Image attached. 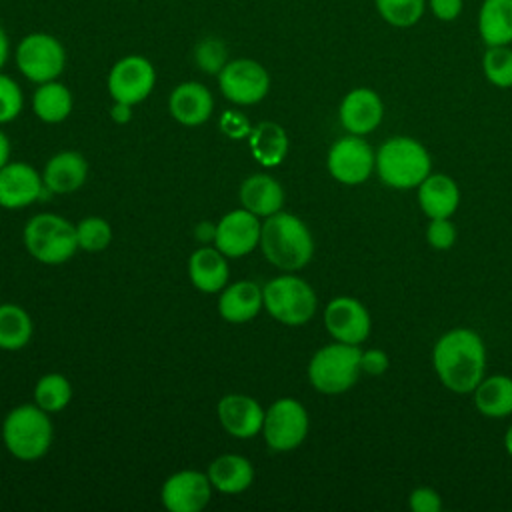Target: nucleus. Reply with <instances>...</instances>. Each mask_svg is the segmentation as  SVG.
Masks as SVG:
<instances>
[{"label": "nucleus", "instance_id": "36", "mask_svg": "<svg viewBox=\"0 0 512 512\" xmlns=\"http://www.w3.org/2000/svg\"><path fill=\"white\" fill-rule=\"evenodd\" d=\"M24 104L22 90L16 80L6 74H0V124L14 120Z\"/></svg>", "mask_w": 512, "mask_h": 512}, {"label": "nucleus", "instance_id": "34", "mask_svg": "<svg viewBox=\"0 0 512 512\" xmlns=\"http://www.w3.org/2000/svg\"><path fill=\"white\" fill-rule=\"evenodd\" d=\"M76 240H78V248L82 250H88V252L104 250L112 240L110 224L98 216L84 218L76 224Z\"/></svg>", "mask_w": 512, "mask_h": 512}, {"label": "nucleus", "instance_id": "15", "mask_svg": "<svg viewBox=\"0 0 512 512\" xmlns=\"http://www.w3.org/2000/svg\"><path fill=\"white\" fill-rule=\"evenodd\" d=\"M212 494L208 474L196 470H180L172 474L160 490V500L170 512H200Z\"/></svg>", "mask_w": 512, "mask_h": 512}, {"label": "nucleus", "instance_id": "4", "mask_svg": "<svg viewBox=\"0 0 512 512\" xmlns=\"http://www.w3.org/2000/svg\"><path fill=\"white\" fill-rule=\"evenodd\" d=\"M52 422L38 404H22L8 412L2 422V440L18 460H36L52 444Z\"/></svg>", "mask_w": 512, "mask_h": 512}, {"label": "nucleus", "instance_id": "11", "mask_svg": "<svg viewBox=\"0 0 512 512\" xmlns=\"http://www.w3.org/2000/svg\"><path fill=\"white\" fill-rule=\"evenodd\" d=\"M326 166L334 180L346 186H356L370 178L376 168V154L362 136L348 134L332 144Z\"/></svg>", "mask_w": 512, "mask_h": 512}, {"label": "nucleus", "instance_id": "29", "mask_svg": "<svg viewBox=\"0 0 512 512\" xmlns=\"http://www.w3.org/2000/svg\"><path fill=\"white\" fill-rule=\"evenodd\" d=\"M32 110L42 122H62L72 112V92L58 80L38 84L32 96Z\"/></svg>", "mask_w": 512, "mask_h": 512}, {"label": "nucleus", "instance_id": "7", "mask_svg": "<svg viewBox=\"0 0 512 512\" xmlns=\"http://www.w3.org/2000/svg\"><path fill=\"white\" fill-rule=\"evenodd\" d=\"M262 296L268 314L286 326H302L312 320L316 312V294L312 286L294 274L272 278L264 286Z\"/></svg>", "mask_w": 512, "mask_h": 512}, {"label": "nucleus", "instance_id": "30", "mask_svg": "<svg viewBox=\"0 0 512 512\" xmlns=\"http://www.w3.org/2000/svg\"><path fill=\"white\" fill-rule=\"evenodd\" d=\"M32 336V320L18 304H0V348L20 350Z\"/></svg>", "mask_w": 512, "mask_h": 512}, {"label": "nucleus", "instance_id": "33", "mask_svg": "<svg viewBox=\"0 0 512 512\" xmlns=\"http://www.w3.org/2000/svg\"><path fill=\"white\" fill-rule=\"evenodd\" d=\"M482 72L496 88H512V44L486 46L482 56Z\"/></svg>", "mask_w": 512, "mask_h": 512}, {"label": "nucleus", "instance_id": "23", "mask_svg": "<svg viewBox=\"0 0 512 512\" xmlns=\"http://www.w3.org/2000/svg\"><path fill=\"white\" fill-rule=\"evenodd\" d=\"M240 202L256 216H272L282 210L284 190L268 174H252L240 186Z\"/></svg>", "mask_w": 512, "mask_h": 512}, {"label": "nucleus", "instance_id": "38", "mask_svg": "<svg viewBox=\"0 0 512 512\" xmlns=\"http://www.w3.org/2000/svg\"><path fill=\"white\" fill-rule=\"evenodd\" d=\"M408 506L412 512H440L442 498L430 486H418L408 496Z\"/></svg>", "mask_w": 512, "mask_h": 512}, {"label": "nucleus", "instance_id": "3", "mask_svg": "<svg viewBox=\"0 0 512 512\" xmlns=\"http://www.w3.org/2000/svg\"><path fill=\"white\" fill-rule=\"evenodd\" d=\"M376 172L386 186L410 190L432 172V158L416 138L392 136L376 152Z\"/></svg>", "mask_w": 512, "mask_h": 512}, {"label": "nucleus", "instance_id": "39", "mask_svg": "<svg viewBox=\"0 0 512 512\" xmlns=\"http://www.w3.org/2000/svg\"><path fill=\"white\" fill-rule=\"evenodd\" d=\"M388 354L380 348H368L360 354V370L368 376H380L388 370Z\"/></svg>", "mask_w": 512, "mask_h": 512}, {"label": "nucleus", "instance_id": "16", "mask_svg": "<svg viewBox=\"0 0 512 512\" xmlns=\"http://www.w3.org/2000/svg\"><path fill=\"white\" fill-rule=\"evenodd\" d=\"M338 118L348 134L366 136L380 126L384 118V102L372 88H352L340 102Z\"/></svg>", "mask_w": 512, "mask_h": 512}, {"label": "nucleus", "instance_id": "17", "mask_svg": "<svg viewBox=\"0 0 512 512\" xmlns=\"http://www.w3.org/2000/svg\"><path fill=\"white\" fill-rule=\"evenodd\" d=\"M40 174L24 162H8L0 168V206L2 208H24L40 198L42 194Z\"/></svg>", "mask_w": 512, "mask_h": 512}, {"label": "nucleus", "instance_id": "19", "mask_svg": "<svg viewBox=\"0 0 512 512\" xmlns=\"http://www.w3.org/2000/svg\"><path fill=\"white\" fill-rule=\"evenodd\" d=\"M168 110L184 126L204 124L214 110V100L210 90L200 82H182L178 84L168 98Z\"/></svg>", "mask_w": 512, "mask_h": 512}, {"label": "nucleus", "instance_id": "31", "mask_svg": "<svg viewBox=\"0 0 512 512\" xmlns=\"http://www.w3.org/2000/svg\"><path fill=\"white\" fill-rule=\"evenodd\" d=\"M374 8L392 28H412L428 10L426 0H374Z\"/></svg>", "mask_w": 512, "mask_h": 512}, {"label": "nucleus", "instance_id": "21", "mask_svg": "<svg viewBox=\"0 0 512 512\" xmlns=\"http://www.w3.org/2000/svg\"><path fill=\"white\" fill-rule=\"evenodd\" d=\"M264 306L262 288L250 280H240L222 288L218 310L226 322L242 324L252 320Z\"/></svg>", "mask_w": 512, "mask_h": 512}, {"label": "nucleus", "instance_id": "22", "mask_svg": "<svg viewBox=\"0 0 512 512\" xmlns=\"http://www.w3.org/2000/svg\"><path fill=\"white\" fill-rule=\"evenodd\" d=\"M88 176V162L80 152H60L52 156L44 168L42 180L50 192L68 194L78 190Z\"/></svg>", "mask_w": 512, "mask_h": 512}, {"label": "nucleus", "instance_id": "28", "mask_svg": "<svg viewBox=\"0 0 512 512\" xmlns=\"http://www.w3.org/2000/svg\"><path fill=\"white\" fill-rule=\"evenodd\" d=\"M250 152L262 166H278L288 152V136L276 122H260L248 134Z\"/></svg>", "mask_w": 512, "mask_h": 512}, {"label": "nucleus", "instance_id": "6", "mask_svg": "<svg viewBox=\"0 0 512 512\" xmlns=\"http://www.w3.org/2000/svg\"><path fill=\"white\" fill-rule=\"evenodd\" d=\"M24 244L38 262L62 264L70 260L78 248L76 226L58 214H36L24 228Z\"/></svg>", "mask_w": 512, "mask_h": 512}, {"label": "nucleus", "instance_id": "10", "mask_svg": "<svg viewBox=\"0 0 512 512\" xmlns=\"http://www.w3.org/2000/svg\"><path fill=\"white\" fill-rule=\"evenodd\" d=\"M264 440L276 452L298 448L308 434V412L294 398H280L264 414Z\"/></svg>", "mask_w": 512, "mask_h": 512}, {"label": "nucleus", "instance_id": "18", "mask_svg": "<svg viewBox=\"0 0 512 512\" xmlns=\"http://www.w3.org/2000/svg\"><path fill=\"white\" fill-rule=\"evenodd\" d=\"M264 414L262 406L244 394H228L218 402V420L236 438H252L262 432Z\"/></svg>", "mask_w": 512, "mask_h": 512}, {"label": "nucleus", "instance_id": "1", "mask_svg": "<svg viewBox=\"0 0 512 512\" xmlns=\"http://www.w3.org/2000/svg\"><path fill=\"white\" fill-rule=\"evenodd\" d=\"M432 366L442 386L450 392H472L486 370V348L480 334L470 328L444 332L434 344Z\"/></svg>", "mask_w": 512, "mask_h": 512}, {"label": "nucleus", "instance_id": "25", "mask_svg": "<svg viewBox=\"0 0 512 512\" xmlns=\"http://www.w3.org/2000/svg\"><path fill=\"white\" fill-rule=\"evenodd\" d=\"M478 34L486 46L512 44V0H482Z\"/></svg>", "mask_w": 512, "mask_h": 512}, {"label": "nucleus", "instance_id": "27", "mask_svg": "<svg viewBox=\"0 0 512 512\" xmlns=\"http://www.w3.org/2000/svg\"><path fill=\"white\" fill-rule=\"evenodd\" d=\"M208 478L212 488L224 494H238L252 484L254 468L244 456L224 454L210 464Z\"/></svg>", "mask_w": 512, "mask_h": 512}, {"label": "nucleus", "instance_id": "2", "mask_svg": "<svg viewBox=\"0 0 512 512\" xmlns=\"http://www.w3.org/2000/svg\"><path fill=\"white\" fill-rule=\"evenodd\" d=\"M260 248L268 262L292 272L312 260L314 240L308 226L298 216L280 210L262 224Z\"/></svg>", "mask_w": 512, "mask_h": 512}, {"label": "nucleus", "instance_id": "44", "mask_svg": "<svg viewBox=\"0 0 512 512\" xmlns=\"http://www.w3.org/2000/svg\"><path fill=\"white\" fill-rule=\"evenodd\" d=\"M8 156H10V142H8L6 134L0 132V168L4 164H8Z\"/></svg>", "mask_w": 512, "mask_h": 512}, {"label": "nucleus", "instance_id": "13", "mask_svg": "<svg viewBox=\"0 0 512 512\" xmlns=\"http://www.w3.org/2000/svg\"><path fill=\"white\" fill-rule=\"evenodd\" d=\"M324 326L336 342L360 346L372 328L366 306L352 296H338L326 304Z\"/></svg>", "mask_w": 512, "mask_h": 512}, {"label": "nucleus", "instance_id": "43", "mask_svg": "<svg viewBox=\"0 0 512 512\" xmlns=\"http://www.w3.org/2000/svg\"><path fill=\"white\" fill-rule=\"evenodd\" d=\"M8 56H10V40H8L6 30L0 24V68L6 64Z\"/></svg>", "mask_w": 512, "mask_h": 512}, {"label": "nucleus", "instance_id": "37", "mask_svg": "<svg viewBox=\"0 0 512 512\" xmlns=\"http://www.w3.org/2000/svg\"><path fill=\"white\" fill-rule=\"evenodd\" d=\"M456 226L450 218H432L426 226V242L436 250H448L456 242Z\"/></svg>", "mask_w": 512, "mask_h": 512}, {"label": "nucleus", "instance_id": "14", "mask_svg": "<svg viewBox=\"0 0 512 512\" xmlns=\"http://www.w3.org/2000/svg\"><path fill=\"white\" fill-rule=\"evenodd\" d=\"M262 224L258 216L246 208L232 210L222 216V220L214 228L216 248L230 258H240L260 244Z\"/></svg>", "mask_w": 512, "mask_h": 512}, {"label": "nucleus", "instance_id": "5", "mask_svg": "<svg viewBox=\"0 0 512 512\" xmlns=\"http://www.w3.org/2000/svg\"><path fill=\"white\" fill-rule=\"evenodd\" d=\"M362 350L356 344L332 342L314 352L308 364V380L322 394H342L350 390L360 370Z\"/></svg>", "mask_w": 512, "mask_h": 512}, {"label": "nucleus", "instance_id": "9", "mask_svg": "<svg viewBox=\"0 0 512 512\" xmlns=\"http://www.w3.org/2000/svg\"><path fill=\"white\" fill-rule=\"evenodd\" d=\"M218 86L226 100L250 106L266 98L270 90L268 70L252 58H234L218 72Z\"/></svg>", "mask_w": 512, "mask_h": 512}, {"label": "nucleus", "instance_id": "42", "mask_svg": "<svg viewBox=\"0 0 512 512\" xmlns=\"http://www.w3.org/2000/svg\"><path fill=\"white\" fill-rule=\"evenodd\" d=\"M130 104H124V102H114V106H112V118L116 120V122H120V124H126L130 118H132V112H130Z\"/></svg>", "mask_w": 512, "mask_h": 512}, {"label": "nucleus", "instance_id": "35", "mask_svg": "<svg viewBox=\"0 0 512 512\" xmlns=\"http://www.w3.org/2000/svg\"><path fill=\"white\" fill-rule=\"evenodd\" d=\"M194 62H196V66L202 72L218 74L226 66V62H228L226 44L220 38H216V36L202 38L194 46Z\"/></svg>", "mask_w": 512, "mask_h": 512}, {"label": "nucleus", "instance_id": "32", "mask_svg": "<svg viewBox=\"0 0 512 512\" xmlns=\"http://www.w3.org/2000/svg\"><path fill=\"white\" fill-rule=\"evenodd\" d=\"M72 400V386L62 374H46L36 382L34 388V404H38L46 412H58L68 406Z\"/></svg>", "mask_w": 512, "mask_h": 512}, {"label": "nucleus", "instance_id": "45", "mask_svg": "<svg viewBox=\"0 0 512 512\" xmlns=\"http://www.w3.org/2000/svg\"><path fill=\"white\" fill-rule=\"evenodd\" d=\"M504 450L508 452V456H512V424L508 426V430L504 434Z\"/></svg>", "mask_w": 512, "mask_h": 512}, {"label": "nucleus", "instance_id": "24", "mask_svg": "<svg viewBox=\"0 0 512 512\" xmlns=\"http://www.w3.org/2000/svg\"><path fill=\"white\" fill-rule=\"evenodd\" d=\"M192 284L206 294L220 292L228 282L226 256L218 248H198L188 262Z\"/></svg>", "mask_w": 512, "mask_h": 512}, {"label": "nucleus", "instance_id": "41", "mask_svg": "<svg viewBox=\"0 0 512 512\" xmlns=\"http://www.w3.org/2000/svg\"><path fill=\"white\" fill-rule=\"evenodd\" d=\"M220 126H222V130H224L226 134H230L232 138H242V136H248V134H250V126H248L246 118L240 116V114H236V112H232V110H228V112L222 116Z\"/></svg>", "mask_w": 512, "mask_h": 512}, {"label": "nucleus", "instance_id": "8", "mask_svg": "<svg viewBox=\"0 0 512 512\" xmlns=\"http://www.w3.org/2000/svg\"><path fill=\"white\" fill-rule=\"evenodd\" d=\"M18 70L36 84L56 80L66 66L62 42L48 32H30L16 46Z\"/></svg>", "mask_w": 512, "mask_h": 512}, {"label": "nucleus", "instance_id": "20", "mask_svg": "<svg viewBox=\"0 0 512 512\" xmlns=\"http://www.w3.org/2000/svg\"><path fill=\"white\" fill-rule=\"evenodd\" d=\"M422 212L432 218H450L460 204L458 184L442 172H430L416 188Z\"/></svg>", "mask_w": 512, "mask_h": 512}, {"label": "nucleus", "instance_id": "40", "mask_svg": "<svg viewBox=\"0 0 512 512\" xmlns=\"http://www.w3.org/2000/svg\"><path fill=\"white\" fill-rule=\"evenodd\" d=\"M426 8L436 20L454 22L464 10V0H426Z\"/></svg>", "mask_w": 512, "mask_h": 512}, {"label": "nucleus", "instance_id": "12", "mask_svg": "<svg viewBox=\"0 0 512 512\" xmlns=\"http://www.w3.org/2000/svg\"><path fill=\"white\" fill-rule=\"evenodd\" d=\"M156 84V70L146 56L128 54L114 62L108 72V92L114 102L138 104L150 96Z\"/></svg>", "mask_w": 512, "mask_h": 512}, {"label": "nucleus", "instance_id": "26", "mask_svg": "<svg viewBox=\"0 0 512 512\" xmlns=\"http://www.w3.org/2000/svg\"><path fill=\"white\" fill-rule=\"evenodd\" d=\"M476 410L486 418H506L512 414V378L504 374L482 378L472 390Z\"/></svg>", "mask_w": 512, "mask_h": 512}]
</instances>
